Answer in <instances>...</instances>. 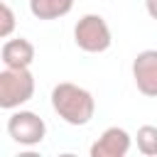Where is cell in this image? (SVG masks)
<instances>
[{"instance_id": "obj_5", "label": "cell", "mask_w": 157, "mask_h": 157, "mask_svg": "<svg viewBox=\"0 0 157 157\" xmlns=\"http://www.w3.org/2000/svg\"><path fill=\"white\" fill-rule=\"evenodd\" d=\"M132 78L142 96L155 98L157 96V52L145 49L132 61Z\"/></svg>"}, {"instance_id": "obj_8", "label": "cell", "mask_w": 157, "mask_h": 157, "mask_svg": "<svg viewBox=\"0 0 157 157\" xmlns=\"http://www.w3.org/2000/svg\"><path fill=\"white\" fill-rule=\"evenodd\" d=\"M71 7H74V0H29V12L44 22L69 15Z\"/></svg>"}, {"instance_id": "obj_7", "label": "cell", "mask_w": 157, "mask_h": 157, "mask_svg": "<svg viewBox=\"0 0 157 157\" xmlns=\"http://www.w3.org/2000/svg\"><path fill=\"white\" fill-rule=\"evenodd\" d=\"M34 44L25 37H15V39H7L0 49V59L5 66L10 69H29L32 61H34Z\"/></svg>"}, {"instance_id": "obj_9", "label": "cell", "mask_w": 157, "mask_h": 157, "mask_svg": "<svg viewBox=\"0 0 157 157\" xmlns=\"http://www.w3.org/2000/svg\"><path fill=\"white\" fill-rule=\"evenodd\" d=\"M137 150L147 157L157 155V128L155 125H142L137 130Z\"/></svg>"}, {"instance_id": "obj_6", "label": "cell", "mask_w": 157, "mask_h": 157, "mask_svg": "<svg viewBox=\"0 0 157 157\" xmlns=\"http://www.w3.org/2000/svg\"><path fill=\"white\" fill-rule=\"evenodd\" d=\"M130 132L125 128L110 125L101 132V137L91 145V157H125L130 152Z\"/></svg>"}, {"instance_id": "obj_10", "label": "cell", "mask_w": 157, "mask_h": 157, "mask_svg": "<svg viewBox=\"0 0 157 157\" xmlns=\"http://www.w3.org/2000/svg\"><path fill=\"white\" fill-rule=\"evenodd\" d=\"M15 27H17L15 12L10 10V5H5V2L0 0V39L10 37V34L15 32Z\"/></svg>"}, {"instance_id": "obj_3", "label": "cell", "mask_w": 157, "mask_h": 157, "mask_svg": "<svg viewBox=\"0 0 157 157\" xmlns=\"http://www.w3.org/2000/svg\"><path fill=\"white\" fill-rule=\"evenodd\" d=\"M74 42L81 52L86 54H101L113 44V34L108 22L101 15H83L76 25H74Z\"/></svg>"}, {"instance_id": "obj_2", "label": "cell", "mask_w": 157, "mask_h": 157, "mask_svg": "<svg viewBox=\"0 0 157 157\" xmlns=\"http://www.w3.org/2000/svg\"><path fill=\"white\" fill-rule=\"evenodd\" d=\"M34 96V76L29 69H10L0 71V108L15 110L22 108Z\"/></svg>"}, {"instance_id": "obj_4", "label": "cell", "mask_w": 157, "mask_h": 157, "mask_svg": "<svg viewBox=\"0 0 157 157\" xmlns=\"http://www.w3.org/2000/svg\"><path fill=\"white\" fill-rule=\"evenodd\" d=\"M7 135L22 147H34L47 137V123L32 110L15 108L7 118Z\"/></svg>"}, {"instance_id": "obj_1", "label": "cell", "mask_w": 157, "mask_h": 157, "mask_svg": "<svg viewBox=\"0 0 157 157\" xmlns=\"http://www.w3.org/2000/svg\"><path fill=\"white\" fill-rule=\"evenodd\" d=\"M52 108L66 125L81 128L91 123L96 113V98L88 88L71 81H61L52 88Z\"/></svg>"}, {"instance_id": "obj_11", "label": "cell", "mask_w": 157, "mask_h": 157, "mask_svg": "<svg viewBox=\"0 0 157 157\" xmlns=\"http://www.w3.org/2000/svg\"><path fill=\"white\" fill-rule=\"evenodd\" d=\"M147 7H150V15H155V0H147Z\"/></svg>"}]
</instances>
